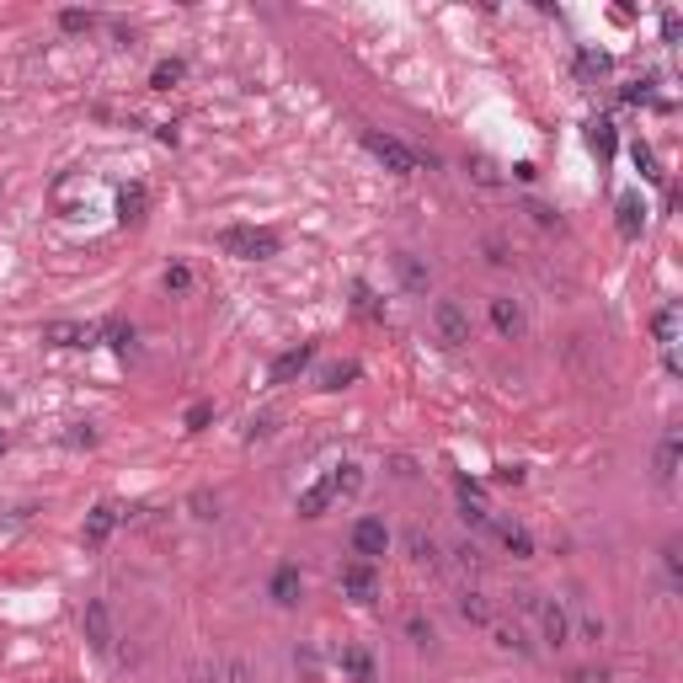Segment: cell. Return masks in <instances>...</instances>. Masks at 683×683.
I'll return each mask as SVG.
<instances>
[{
	"label": "cell",
	"instance_id": "obj_1",
	"mask_svg": "<svg viewBox=\"0 0 683 683\" xmlns=\"http://www.w3.org/2000/svg\"><path fill=\"white\" fill-rule=\"evenodd\" d=\"M278 229H257V225H229L220 229V251L229 257H240V262H267V257H278Z\"/></svg>",
	"mask_w": 683,
	"mask_h": 683
},
{
	"label": "cell",
	"instance_id": "obj_2",
	"mask_svg": "<svg viewBox=\"0 0 683 683\" xmlns=\"http://www.w3.org/2000/svg\"><path fill=\"white\" fill-rule=\"evenodd\" d=\"M363 150L379 161L385 171H396V176H416V166H422V155L411 150V145H400V139H390V134H363Z\"/></svg>",
	"mask_w": 683,
	"mask_h": 683
},
{
	"label": "cell",
	"instance_id": "obj_3",
	"mask_svg": "<svg viewBox=\"0 0 683 683\" xmlns=\"http://www.w3.org/2000/svg\"><path fill=\"white\" fill-rule=\"evenodd\" d=\"M80 635H86V646H91L97 657H108V651H113V614H108V603H102V598H91V603L80 609Z\"/></svg>",
	"mask_w": 683,
	"mask_h": 683
},
{
	"label": "cell",
	"instance_id": "obj_4",
	"mask_svg": "<svg viewBox=\"0 0 683 683\" xmlns=\"http://www.w3.org/2000/svg\"><path fill=\"white\" fill-rule=\"evenodd\" d=\"M433 326H438V342L444 347H464L470 342V315H464L459 299H438L433 304Z\"/></svg>",
	"mask_w": 683,
	"mask_h": 683
},
{
	"label": "cell",
	"instance_id": "obj_5",
	"mask_svg": "<svg viewBox=\"0 0 683 683\" xmlns=\"http://www.w3.org/2000/svg\"><path fill=\"white\" fill-rule=\"evenodd\" d=\"M385 550H390L385 518H358V523H352V556H358V561H379Z\"/></svg>",
	"mask_w": 683,
	"mask_h": 683
},
{
	"label": "cell",
	"instance_id": "obj_6",
	"mask_svg": "<svg viewBox=\"0 0 683 683\" xmlns=\"http://www.w3.org/2000/svg\"><path fill=\"white\" fill-rule=\"evenodd\" d=\"M534 603V614H539V630H545V641L550 646H566L571 641V614L561 598H529Z\"/></svg>",
	"mask_w": 683,
	"mask_h": 683
},
{
	"label": "cell",
	"instance_id": "obj_7",
	"mask_svg": "<svg viewBox=\"0 0 683 683\" xmlns=\"http://www.w3.org/2000/svg\"><path fill=\"white\" fill-rule=\"evenodd\" d=\"M342 593H347V598H358V603H374V598H379L374 561H352V566H342Z\"/></svg>",
	"mask_w": 683,
	"mask_h": 683
},
{
	"label": "cell",
	"instance_id": "obj_8",
	"mask_svg": "<svg viewBox=\"0 0 683 683\" xmlns=\"http://www.w3.org/2000/svg\"><path fill=\"white\" fill-rule=\"evenodd\" d=\"M400 545H406L411 566H427V571H438V566H444V556H438V539H433L427 529H406V534H400Z\"/></svg>",
	"mask_w": 683,
	"mask_h": 683
},
{
	"label": "cell",
	"instance_id": "obj_9",
	"mask_svg": "<svg viewBox=\"0 0 683 683\" xmlns=\"http://www.w3.org/2000/svg\"><path fill=\"white\" fill-rule=\"evenodd\" d=\"M332 502H337V475L326 470L315 486H304V491H299V518H321Z\"/></svg>",
	"mask_w": 683,
	"mask_h": 683
},
{
	"label": "cell",
	"instance_id": "obj_10",
	"mask_svg": "<svg viewBox=\"0 0 683 683\" xmlns=\"http://www.w3.org/2000/svg\"><path fill=\"white\" fill-rule=\"evenodd\" d=\"M267 593H273V603H278V609H294V603H299V593H304V576H299V566H294V561H284V566L273 571Z\"/></svg>",
	"mask_w": 683,
	"mask_h": 683
},
{
	"label": "cell",
	"instance_id": "obj_11",
	"mask_svg": "<svg viewBox=\"0 0 683 683\" xmlns=\"http://www.w3.org/2000/svg\"><path fill=\"white\" fill-rule=\"evenodd\" d=\"M315 363V342H299V347H288L284 358L273 363V385H288V379H299L304 369Z\"/></svg>",
	"mask_w": 683,
	"mask_h": 683
},
{
	"label": "cell",
	"instance_id": "obj_12",
	"mask_svg": "<svg viewBox=\"0 0 683 683\" xmlns=\"http://www.w3.org/2000/svg\"><path fill=\"white\" fill-rule=\"evenodd\" d=\"M678 454H683V438H678V427L673 433H662V444H657V486H673L678 481Z\"/></svg>",
	"mask_w": 683,
	"mask_h": 683
},
{
	"label": "cell",
	"instance_id": "obj_13",
	"mask_svg": "<svg viewBox=\"0 0 683 683\" xmlns=\"http://www.w3.org/2000/svg\"><path fill=\"white\" fill-rule=\"evenodd\" d=\"M97 337H102V326H75V321L43 326V342H54V347H91Z\"/></svg>",
	"mask_w": 683,
	"mask_h": 683
},
{
	"label": "cell",
	"instance_id": "obj_14",
	"mask_svg": "<svg viewBox=\"0 0 683 683\" xmlns=\"http://www.w3.org/2000/svg\"><path fill=\"white\" fill-rule=\"evenodd\" d=\"M678 321H683L678 304H662V310L651 315V337H657V347H662V358H673V342H678Z\"/></svg>",
	"mask_w": 683,
	"mask_h": 683
},
{
	"label": "cell",
	"instance_id": "obj_15",
	"mask_svg": "<svg viewBox=\"0 0 683 683\" xmlns=\"http://www.w3.org/2000/svg\"><path fill=\"white\" fill-rule=\"evenodd\" d=\"M491 326L502 332V337H523V310H518V299H508V294H497L491 299Z\"/></svg>",
	"mask_w": 683,
	"mask_h": 683
},
{
	"label": "cell",
	"instance_id": "obj_16",
	"mask_svg": "<svg viewBox=\"0 0 683 683\" xmlns=\"http://www.w3.org/2000/svg\"><path fill=\"white\" fill-rule=\"evenodd\" d=\"M117 529V508L113 502H97V508L86 512V545L97 550V545H108V534Z\"/></svg>",
	"mask_w": 683,
	"mask_h": 683
},
{
	"label": "cell",
	"instance_id": "obj_17",
	"mask_svg": "<svg viewBox=\"0 0 683 683\" xmlns=\"http://www.w3.org/2000/svg\"><path fill=\"white\" fill-rule=\"evenodd\" d=\"M145 209H150L145 182H128V187L117 192V220H123V225H139V220H145Z\"/></svg>",
	"mask_w": 683,
	"mask_h": 683
},
{
	"label": "cell",
	"instance_id": "obj_18",
	"mask_svg": "<svg viewBox=\"0 0 683 683\" xmlns=\"http://www.w3.org/2000/svg\"><path fill=\"white\" fill-rule=\"evenodd\" d=\"M497 534H502V550H508L512 561H534V534L523 523H502Z\"/></svg>",
	"mask_w": 683,
	"mask_h": 683
},
{
	"label": "cell",
	"instance_id": "obj_19",
	"mask_svg": "<svg viewBox=\"0 0 683 683\" xmlns=\"http://www.w3.org/2000/svg\"><path fill=\"white\" fill-rule=\"evenodd\" d=\"M641 225H646V203H641L635 192H625V198H620V235H625V240H635V235H641Z\"/></svg>",
	"mask_w": 683,
	"mask_h": 683
},
{
	"label": "cell",
	"instance_id": "obj_20",
	"mask_svg": "<svg viewBox=\"0 0 683 683\" xmlns=\"http://www.w3.org/2000/svg\"><path fill=\"white\" fill-rule=\"evenodd\" d=\"M342 673H352L358 683H374V657H369L363 646H347V651H342Z\"/></svg>",
	"mask_w": 683,
	"mask_h": 683
},
{
	"label": "cell",
	"instance_id": "obj_21",
	"mask_svg": "<svg viewBox=\"0 0 683 683\" xmlns=\"http://www.w3.org/2000/svg\"><path fill=\"white\" fill-rule=\"evenodd\" d=\"M352 304H358V315H363V321H385V304H379V294L363 284V278L352 284Z\"/></svg>",
	"mask_w": 683,
	"mask_h": 683
},
{
	"label": "cell",
	"instance_id": "obj_22",
	"mask_svg": "<svg viewBox=\"0 0 683 683\" xmlns=\"http://www.w3.org/2000/svg\"><path fill=\"white\" fill-rule=\"evenodd\" d=\"M396 262H400V284L411 288V294H427V267H422V262H416L411 251H400Z\"/></svg>",
	"mask_w": 683,
	"mask_h": 683
},
{
	"label": "cell",
	"instance_id": "obj_23",
	"mask_svg": "<svg viewBox=\"0 0 683 683\" xmlns=\"http://www.w3.org/2000/svg\"><path fill=\"white\" fill-rule=\"evenodd\" d=\"M587 145L609 161V155H614V123H609V117H593V123H587Z\"/></svg>",
	"mask_w": 683,
	"mask_h": 683
},
{
	"label": "cell",
	"instance_id": "obj_24",
	"mask_svg": "<svg viewBox=\"0 0 683 683\" xmlns=\"http://www.w3.org/2000/svg\"><path fill=\"white\" fill-rule=\"evenodd\" d=\"M459 614H464L470 625H491V603H486L481 593H459Z\"/></svg>",
	"mask_w": 683,
	"mask_h": 683
},
{
	"label": "cell",
	"instance_id": "obj_25",
	"mask_svg": "<svg viewBox=\"0 0 683 683\" xmlns=\"http://www.w3.org/2000/svg\"><path fill=\"white\" fill-rule=\"evenodd\" d=\"M182 75H187V64H182V59H161V64L150 70V86H155V91H171Z\"/></svg>",
	"mask_w": 683,
	"mask_h": 683
},
{
	"label": "cell",
	"instance_id": "obj_26",
	"mask_svg": "<svg viewBox=\"0 0 683 683\" xmlns=\"http://www.w3.org/2000/svg\"><path fill=\"white\" fill-rule=\"evenodd\" d=\"M102 337H108V347H113L117 358H128V352H134V326H123V321H108V326H102Z\"/></svg>",
	"mask_w": 683,
	"mask_h": 683
},
{
	"label": "cell",
	"instance_id": "obj_27",
	"mask_svg": "<svg viewBox=\"0 0 683 683\" xmlns=\"http://www.w3.org/2000/svg\"><path fill=\"white\" fill-rule=\"evenodd\" d=\"M491 641H497V646H502V651H523V657H529V641H523V630L518 625H497V620H491Z\"/></svg>",
	"mask_w": 683,
	"mask_h": 683
},
{
	"label": "cell",
	"instance_id": "obj_28",
	"mask_svg": "<svg viewBox=\"0 0 683 683\" xmlns=\"http://www.w3.org/2000/svg\"><path fill=\"white\" fill-rule=\"evenodd\" d=\"M358 379V363H332L326 374H321V390H342V385H352Z\"/></svg>",
	"mask_w": 683,
	"mask_h": 683
},
{
	"label": "cell",
	"instance_id": "obj_29",
	"mask_svg": "<svg viewBox=\"0 0 683 683\" xmlns=\"http://www.w3.org/2000/svg\"><path fill=\"white\" fill-rule=\"evenodd\" d=\"M406 641H411V646H422V651H427V646H433V641H438V635H433V625H427V620H422V614H406Z\"/></svg>",
	"mask_w": 683,
	"mask_h": 683
},
{
	"label": "cell",
	"instance_id": "obj_30",
	"mask_svg": "<svg viewBox=\"0 0 683 683\" xmlns=\"http://www.w3.org/2000/svg\"><path fill=\"white\" fill-rule=\"evenodd\" d=\"M59 27L64 33H91L97 27V11H59Z\"/></svg>",
	"mask_w": 683,
	"mask_h": 683
},
{
	"label": "cell",
	"instance_id": "obj_31",
	"mask_svg": "<svg viewBox=\"0 0 683 683\" xmlns=\"http://www.w3.org/2000/svg\"><path fill=\"white\" fill-rule=\"evenodd\" d=\"M332 475H337V497H352V491L363 486V470H358V464H337Z\"/></svg>",
	"mask_w": 683,
	"mask_h": 683
},
{
	"label": "cell",
	"instance_id": "obj_32",
	"mask_svg": "<svg viewBox=\"0 0 683 683\" xmlns=\"http://www.w3.org/2000/svg\"><path fill=\"white\" fill-rule=\"evenodd\" d=\"M192 288V267L187 262H171L166 267V294H187Z\"/></svg>",
	"mask_w": 683,
	"mask_h": 683
},
{
	"label": "cell",
	"instance_id": "obj_33",
	"mask_svg": "<svg viewBox=\"0 0 683 683\" xmlns=\"http://www.w3.org/2000/svg\"><path fill=\"white\" fill-rule=\"evenodd\" d=\"M459 518H464V523H470V529H486V523H491V512L481 508V502H475V497H464V502H459Z\"/></svg>",
	"mask_w": 683,
	"mask_h": 683
},
{
	"label": "cell",
	"instance_id": "obj_34",
	"mask_svg": "<svg viewBox=\"0 0 683 683\" xmlns=\"http://www.w3.org/2000/svg\"><path fill=\"white\" fill-rule=\"evenodd\" d=\"M64 444H70V449H91V444H97V427H91V422H75V427L64 433Z\"/></svg>",
	"mask_w": 683,
	"mask_h": 683
},
{
	"label": "cell",
	"instance_id": "obj_35",
	"mask_svg": "<svg viewBox=\"0 0 683 683\" xmlns=\"http://www.w3.org/2000/svg\"><path fill=\"white\" fill-rule=\"evenodd\" d=\"M209 422H214V406H209V400L187 406V433H198V427H209Z\"/></svg>",
	"mask_w": 683,
	"mask_h": 683
},
{
	"label": "cell",
	"instance_id": "obj_36",
	"mask_svg": "<svg viewBox=\"0 0 683 683\" xmlns=\"http://www.w3.org/2000/svg\"><path fill=\"white\" fill-rule=\"evenodd\" d=\"M576 64H582V75H603V70H609V54H598V49H582V54H576Z\"/></svg>",
	"mask_w": 683,
	"mask_h": 683
},
{
	"label": "cell",
	"instance_id": "obj_37",
	"mask_svg": "<svg viewBox=\"0 0 683 683\" xmlns=\"http://www.w3.org/2000/svg\"><path fill=\"white\" fill-rule=\"evenodd\" d=\"M630 155H635V166H641V176H651V182H657V176H662V171H657V155H651V150H646V145H635V150H630Z\"/></svg>",
	"mask_w": 683,
	"mask_h": 683
},
{
	"label": "cell",
	"instance_id": "obj_38",
	"mask_svg": "<svg viewBox=\"0 0 683 683\" xmlns=\"http://www.w3.org/2000/svg\"><path fill=\"white\" fill-rule=\"evenodd\" d=\"M662 566H668V576H673V582H678V576H683V561H678V539H668V545H662Z\"/></svg>",
	"mask_w": 683,
	"mask_h": 683
},
{
	"label": "cell",
	"instance_id": "obj_39",
	"mask_svg": "<svg viewBox=\"0 0 683 683\" xmlns=\"http://www.w3.org/2000/svg\"><path fill=\"white\" fill-rule=\"evenodd\" d=\"M192 512H198V518H220V502H214L209 491H192Z\"/></svg>",
	"mask_w": 683,
	"mask_h": 683
},
{
	"label": "cell",
	"instance_id": "obj_40",
	"mask_svg": "<svg viewBox=\"0 0 683 683\" xmlns=\"http://www.w3.org/2000/svg\"><path fill=\"white\" fill-rule=\"evenodd\" d=\"M625 102H651V80H630V86H625Z\"/></svg>",
	"mask_w": 683,
	"mask_h": 683
},
{
	"label": "cell",
	"instance_id": "obj_41",
	"mask_svg": "<svg viewBox=\"0 0 683 683\" xmlns=\"http://www.w3.org/2000/svg\"><path fill=\"white\" fill-rule=\"evenodd\" d=\"M225 678H229V683H251V668L235 657V662H225Z\"/></svg>",
	"mask_w": 683,
	"mask_h": 683
},
{
	"label": "cell",
	"instance_id": "obj_42",
	"mask_svg": "<svg viewBox=\"0 0 683 683\" xmlns=\"http://www.w3.org/2000/svg\"><path fill=\"white\" fill-rule=\"evenodd\" d=\"M571 683H609V673H603V668H576Z\"/></svg>",
	"mask_w": 683,
	"mask_h": 683
},
{
	"label": "cell",
	"instance_id": "obj_43",
	"mask_svg": "<svg viewBox=\"0 0 683 683\" xmlns=\"http://www.w3.org/2000/svg\"><path fill=\"white\" fill-rule=\"evenodd\" d=\"M454 556H459V566H470V571L481 566V550H475V545H459Z\"/></svg>",
	"mask_w": 683,
	"mask_h": 683
},
{
	"label": "cell",
	"instance_id": "obj_44",
	"mask_svg": "<svg viewBox=\"0 0 683 683\" xmlns=\"http://www.w3.org/2000/svg\"><path fill=\"white\" fill-rule=\"evenodd\" d=\"M582 635H587V641H603V620H598V614H587V620H582Z\"/></svg>",
	"mask_w": 683,
	"mask_h": 683
},
{
	"label": "cell",
	"instance_id": "obj_45",
	"mask_svg": "<svg viewBox=\"0 0 683 683\" xmlns=\"http://www.w3.org/2000/svg\"><path fill=\"white\" fill-rule=\"evenodd\" d=\"M529 214H534V225H545V229L556 225V214H550V209H545V203H529Z\"/></svg>",
	"mask_w": 683,
	"mask_h": 683
},
{
	"label": "cell",
	"instance_id": "obj_46",
	"mask_svg": "<svg viewBox=\"0 0 683 683\" xmlns=\"http://www.w3.org/2000/svg\"><path fill=\"white\" fill-rule=\"evenodd\" d=\"M497 481H502V486H518V481H523V464H508V470H497Z\"/></svg>",
	"mask_w": 683,
	"mask_h": 683
},
{
	"label": "cell",
	"instance_id": "obj_47",
	"mask_svg": "<svg viewBox=\"0 0 683 683\" xmlns=\"http://www.w3.org/2000/svg\"><path fill=\"white\" fill-rule=\"evenodd\" d=\"M192 683H220V673H209V668H198V673H192Z\"/></svg>",
	"mask_w": 683,
	"mask_h": 683
},
{
	"label": "cell",
	"instance_id": "obj_48",
	"mask_svg": "<svg viewBox=\"0 0 683 683\" xmlns=\"http://www.w3.org/2000/svg\"><path fill=\"white\" fill-rule=\"evenodd\" d=\"M0 454H5V438H0Z\"/></svg>",
	"mask_w": 683,
	"mask_h": 683
}]
</instances>
